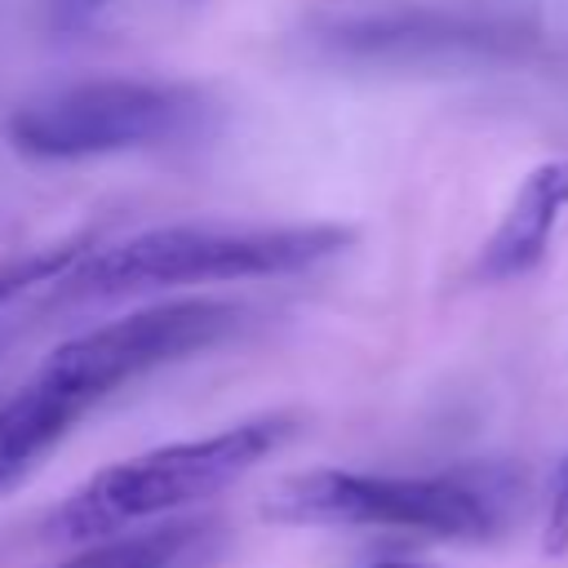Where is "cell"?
<instances>
[{"mask_svg":"<svg viewBox=\"0 0 568 568\" xmlns=\"http://www.w3.org/2000/svg\"><path fill=\"white\" fill-rule=\"evenodd\" d=\"M564 209H568V160L537 164L524 178V186L515 191V200L501 213V222L493 226V235L479 244L475 275L484 284H501V280L532 271L550 253V235H555Z\"/></svg>","mask_w":568,"mask_h":568,"instance_id":"6","label":"cell"},{"mask_svg":"<svg viewBox=\"0 0 568 568\" xmlns=\"http://www.w3.org/2000/svg\"><path fill=\"white\" fill-rule=\"evenodd\" d=\"M222 524L213 519H178L142 532L102 537L75 555H67L53 568H200L217 555Z\"/></svg>","mask_w":568,"mask_h":568,"instance_id":"7","label":"cell"},{"mask_svg":"<svg viewBox=\"0 0 568 568\" xmlns=\"http://www.w3.org/2000/svg\"><path fill=\"white\" fill-rule=\"evenodd\" d=\"M111 0H53V22L58 27H84L93 22Z\"/></svg>","mask_w":568,"mask_h":568,"instance_id":"10","label":"cell"},{"mask_svg":"<svg viewBox=\"0 0 568 568\" xmlns=\"http://www.w3.org/2000/svg\"><path fill=\"white\" fill-rule=\"evenodd\" d=\"M288 435H293V417L266 413L213 435L173 439L138 457H124L115 466H102L44 515V537L102 541L155 515L200 506L222 488H231L240 475H248L257 462H266Z\"/></svg>","mask_w":568,"mask_h":568,"instance_id":"4","label":"cell"},{"mask_svg":"<svg viewBox=\"0 0 568 568\" xmlns=\"http://www.w3.org/2000/svg\"><path fill=\"white\" fill-rule=\"evenodd\" d=\"M355 240L351 226L333 222H182L151 226L98 248H84L49 284V302L89 306L186 284H226V280H271L297 275L337 257Z\"/></svg>","mask_w":568,"mask_h":568,"instance_id":"2","label":"cell"},{"mask_svg":"<svg viewBox=\"0 0 568 568\" xmlns=\"http://www.w3.org/2000/svg\"><path fill=\"white\" fill-rule=\"evenodd\" d=\"M519 484L501 466H457L430 475L377 470H302L262 497V519L306 528H399L444 541H493L510 515Z\"/></svg>","mask_w":568,"mask_h":568,"instance_id":"3","label":"cell"},{"mask_svg":"<svg viewBox=\"0 0 568 568\" xmlns=\"http://www.w3.org/2000/svg\"><path fill=\"white\" fill-rule=\"evenodd\" d=\"M368 568H426V564H408V559H386V564H368Z\"/></svg>","mask_w":568,"mask_h":568,"instance_id":"11","label":"cell"},{"mask_svg":"<svg viewBox=\"0 0 568 568\" xmlns=\"http://www.w3.org/2000/svg\"><path fill=\"white\" fill-rule=\"evenodd\" d=\"M84 248H89V240H62V244H44V248H31V253L0 262V306H9L13 297H22L40 284H53L67 266L80 262Z\"/></svg>","mask_w":568,"mask_h":568,"instance_id":"8","label":"cell"},{"mask_svg":"<svg viewBox=\"0 0 568 568\" xmlns=\"http://www.w3.org/2000/svg\"><path fill=\"white\" fill-rule=\"evenodd\" d=\"M213 115L217 102L186 80L89 75L18 102L4 120V138L27 160L67 164L191 142Z\"/></svg>","mask_w":568,"mask_h":568,"instance_id":"5","label":"cell"},{"mask_svg":"<svg viewBox=\"0 0 568 568\" xmlns=\"http://www.w3.org/2000/svg\"><path fill=\"white\" fill-rule=\"evenodd\" d=\"M564 550H568V457L555 475L550 515H546V555H564Z\"/></svg>","mask_w":568,"mask_h":568,"instance_id":"9","label":"cell"},{"mask_svg":"<svg viewBox=\"0 0 568 568\" xmlns=\"http://www.w3.org/2000/svg\"><path fill=\"white\" fill-rule=\"evenodd\" d=\"M244 320L248 311L235 302L182 297L129 311L53 346L44 364L0 404V493L18 488L93 404L133 377L226 342L244 328Z\"/></svg>","mask_w":568,"mask_h":568,"instance_id":"1","label":"cell"}]
</instances>
